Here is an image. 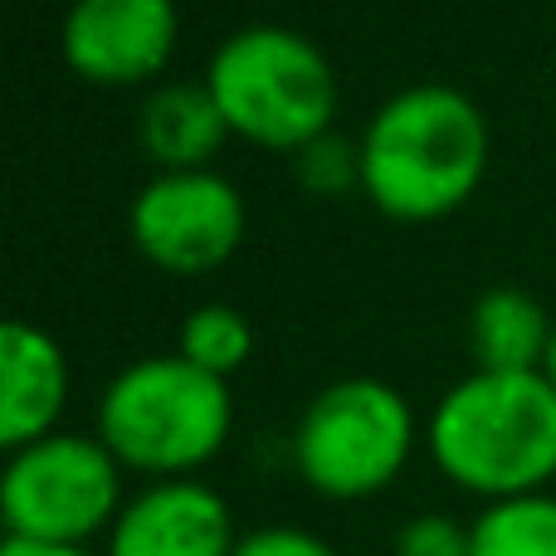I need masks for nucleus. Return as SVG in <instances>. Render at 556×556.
<instances>
[{"instance_id": "12", "label": "nucleus", "mask_w": 556, "mask_h": 556, "mask_svg": "<svg viewBox=\"0 0 556 556\" xmlns=\"http://www.w3.org/2000/svg\"><path fill=\"white\" fill-rule=\"evenodd\" d=\"M556 323L528 288H489L469 313V346L479 371H542Z\"/></svg>"}, {"instance_id": "9", "label": "nucleus", "mask_w": 556, "mask_h": 556, "mask_svg": "<svg viewBox=\"0 0 556 556\" xmlns=\"http://www.w3.org/2000/svg\"><path fill=\"white\" fill-rule=\"evenodd\" d=\"M235 518L215 489L195 479H162L123 503L108 556H235Z\"/></svg>"}, {"instance_id": "13", "label": "nucleus", "mask_w": 556, "mask_h": 556, "mask_svg": "<svg viewBox=\"0 0 556 556\" xmlns=\"http://www.w3.org/2000/svg\"><path fill=\"white\" fill-rule=\"evenodd\" d=\"M469 556H556V498H498L469 522Z\"/></svg>"}, {"instance_id": "5", "label": "nucleus", "mask_w": 556, "mask_h": 556, "mask_svg": "<svg viewBox=\"0 0 556 556\" xmlns=\"http://www.w3.org/2000/svg\"><path fill=\"white\" fill-rule=\"evenodd\" d=\"M410 444L405 395L376 376H352L313 395L293 434V464L327 498H371L405 469Z\"/></svg>"}, {"instance_id": "1", "label": "nucleus", "mask_w": 556, "mask_h": 556, "mask_svg": "<svg viewBox=\"0 0 556 556\" xmlns=\"http://www.w3.org/2000/svg\"><path fill=\"white\" fill-rule=\"evenodd\" d=\"M362 191L395 220H434L473 195L489 166V123L469 93L415 84L386 98L362 132Z\"/></svg>"}, {"instance_id": "3", "label": "nucleus", "mask_w": 556, "mask_h": 556, "mask_svg": "<svg viewBox=\"0 0 556 556\" xmlns=\"http://www.w3.org/2000/svg\"><path fill=\"white\" fill-rule=\"evenodd\" d=\"M230 381L176 356H147L117 371L98 401V440L123 469L186 479L230 440Z\"/></svg>"}, {"instance_id": "18", "label": "nucleus", "mask_w": 556, "mask_h": 556, "mask_svg": "<svg viewBox=\"0 0 556 556\" xmlns=\"http://www.w3.org/2000/svg\"><path fill=\"white\" fill-rule=\"evenodd\" d=\"M0 556H93L84 547H49V542H25V538H5Z\"/></svg>"}, {"instance_id": "6", "label": "nucleus", "mask_w": 556, "mask_h": 556, "mask_svg": "<svg viewBox=\"0 0 556 556\" xmlns=\"http://www.w3.org/2000/svg\"><path fill=\"white\" fill-rule=\"evenodd\" d=\"M0 513L10 538L84 547L93 532H113L123 513V464L103 440L45 434L10 454L0 479Z\"/></svg>"}, {"instance_id": "4", "label": "nucleus", "mask_w": 556, "mask_h": 556, "mask_svg": "<svg viewBox=\"0 0 556 556\" xmlns=\"http://www.w3.org/2000/svg\"><path fill=\"white\" fill-rule=\"evenodd\" d=\"M205 88L215 93L230 132L283 152L317 142L337 113V74L327 54L283 25L235 29L215 49Z\"/></svg>"}, {"instance_id": "17", "label": "nucleus", "mask_w": 556, "mask_h": 556, "mask_svg": "<svg viewBox=\"0 0 556 556\" xmlns=\"http://www.w3.org/2000/svg\"><path fill=\"white\" fill-rule=\"evenodd\" d=\"M235 556H337V547H327L323 538L303 528H260L250 538H240Z\"/></svg>"}, {"instance_id": "16", "label": "nucleus", "mask_w": 556, "mask_h": 556, "mask_svg": "<svg viewBox=\"0 0 556 556\" xmlns=\"http://www.w3.org/2000/svg\"><path fill=\"white\" fill-rule=\"evenodd\" d=\"M473 538L450 513H420L395 532V556H469Z\"/></svg>"}, {"instance_id": "7", "label": "nucleus", "mask_w": 556, "mask_h": 556, "mask_svg": "<svg viewBox=\"0 0 556 556\" xmlns=\"http://www.w3.org/2000/svg\"><path fill=\"white\" fill-rule=\"evenodd\" d=\"M132 240L156 269L205 274L244 240V201L215 172H162L132 201Z\"/></svg>"}, {"instance_id": "15", "label": "nucleus", "mask_w": 556, "mask_h": 556, "mask_svg": "<svg viewBox=\"0 0 556 556\" xmlns=\"http://www.w3.org/2000/svg\"><path fill=\"white\" fill-rule=\"evenodd\" d=\"M298 176L307 181V191L342 195L352 181H362V147L323 132L317 142H307L303 152H298Z\"/></svg>"}, {"instance_id": "11", "label": "nucleus", "mask_w": 556, "mask_h": 556, "mask_svg": "<svg viewBox=\"0 0 556 556\" xmlns=\"http://www.w3.org/2000/svg\"><path fill=\"white\" fill-rule=\"evenodd\" d=\"M225 132L230 123L205 84H166L142 103V147L166 172H205Z\"/></svg>"}, {"instance_id": "19", "label": "nucleus", "mask_w": 556, "mask_h": 556, "mask_svg": "<svg viewBox=\"0 0 556 556\" xmlns=\"http://www.w3.org/2000/svg\"><path fill=\"white\" fill-rule=\"evenodd\" d=\"M542 371H547V381L556 386V332H552V346H547V362H542Z\"/></svg>"}, {"instance_id": "8", "label": "nucleus", "mask_w": 556, "mask_h": 556, "mask_svg": "<svg viewBox=\"0 0 556 556\" xmlns=\"http://www.w3.org/2000/svg\"><path fill=\"white\" fill-rule=\"evenodd\" d=\"M176 25V0H74L59 45L93 84H142L172 59Z\"/></svg>"}, {"instance_id": "10", "label": "nucleus", "mask_w": 556, "mask_h": 556, "mask_svg": "<svg viewBox=\"0 0 556 556\" xmlns=\"http://www.w3.org/2000/svg\"><path fill=\"white\" fill-rule=\"evenodd\" d=\"M68 395V362L49 332L29 323L0 327V444L10 454L54 434Z\"/></svg>"}, {"instance_id": "2", "label": "nucleus", "mask_w": 556, "mask_h": 556, "mask_svg": "<svg viewBox=\"0 0 556 556\" xmlns=\"http://www.w3.org/2000/svg\"><path fill=\"white\" fill-rule=\"evenodd\" d=\"M434 464L483 498H522L556 479V386L547 371H473L430 420Z\"/></svg>"}, {"instance_id": "14", "label": "nucleus", "mask_w": 556, "mask_h": 556, "mask_svg": "<svg viewBox=\"0 0 556 556\" xmlns=\"http://www.w3.org/2000/svg\"><path fill=\"white\" fill-rule=\"evenodd\" d=\"M254 352V332L235 307L211 303V307H195L186 313L181 323V356L215 376H230L235 366H244V356Z\"/></svg>"}]
</instances>
